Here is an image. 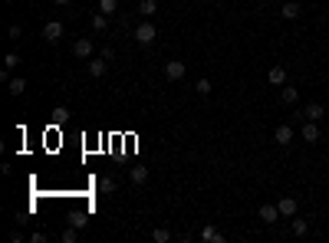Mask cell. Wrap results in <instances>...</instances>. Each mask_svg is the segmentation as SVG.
<instances>
[{
  "instance_id": "1",
  "label": "cell",
  "mask_w": 329,
  "mask_h": 243,
  "mask_svg": "<svg viewBox=\"0 0 329 243\" xmlns=\"http://www.w3.org/2000/svg\"><path fill=\"white\" fill-rule=\"evenodd\" d=\"M132 37H135V43H142V46H152V43H155V37H158V33H155V26H152L148 20H145V23H138L135 30H132Z\"/></svg>"
},
{
  "instance_id": "2",
  "label": "cell",
  "mask_w": 329,
  "mask_h": 243,
  "mask_svg": "<svg viewBox=\"0 0 329 243\" xmlns=\"http://www.w3.org/2000/svg\"><path fill=\"white\" fill-rule=\"evenodd\" d=\"M63 33H66V26H63L59 20H50V23L43 26V37H46V43H59V40H63Z\"/></svg>"
},
{
  "instance_id": "3",
  "label": "cell",
  "mask_w": 329,
  "mask_h": 243,
  "mask_svg": "<svg viewBox=\"0 0 329 243\" xmlns=\"http://www.w3.org/2000/svg\"><path fill=\"white\" fill-rule=\"evenodd\" d=\"M73 56L76 59H89V56H93V40H89V37L76 40V43H73Z\"/></svg>"
},
{
  "instance_id": "4",
  "label": "cell",
  "mask_w": 329,
  "mask_h": 243,
  "mask_svg": "<svg viewBox=\"0 0 329 243\" xmlns=\"http://www.w3.org/2000/svg\"><path fill=\"white\" fill-rule=\"evenodd\" d=\"M185 73H188V66L185 62H178V59H171V62H165V76L171 82H178V79H185Z\"/></svg>"
},
{
  "instance_id": "5",
  "label": "cell",
  "mask_w": 329,
  "mask_h": 243,
  "mask_svg": "<svg viewBox=\"0 0 329 243\" xmlns=\"http://www.w3.org/2000/svg\"><path fill=\"white\" fill-rule=\"evenodd\" d=\"M257 214H260L263 224H277V220H280V207L277 204H260V211H257Z\"/></svg>"
},
{
  "instance_id": "6",
  "label": "cell",
  "mask_w": 329,
  "mask_h": 243,
  "mask_svg": "<svg viewBox=\"0 0 329 243\" xmlns=\"http://www.w3.org/2000/svg\"><path fill=\"white\" fill-rule=\"evenodd\" d=\"M277 207H280V217H296V197H280Z\"/></svg>"
},
{
  "instance_id": "7",
  "label": "cell",
  "mask_w": 329,
  "mask_h": 243,
  "mask_svg": "<svg viewBox=\"0 0 329 243\" xmlns=\"http://www.w3.org/2000/svg\"><path fill=\"white\" fill-rule=\"evenodd\" d=\"M300 115H303V119H310V122H319V119H323V115H326V109L319 106V102H310V106H306V109H303V112H300Z\"/></svg>"
},
{
  "instance_id": "8",
  "label": "cell",
  "mask_w": 329,
  "mask_h": 243,
  "mask_svg": "<svg viewBox=\"0 0 329 243\" xmlns=\"http://www.w3.org/2000/svg\"><path fill=\"white\" fill-rule=\"evenodd\" d=\"M201 240H204V243H224V233L218 230V227H211V224H207L204 230H201Z\"/></svg>"
},
{
  "instance_id": "9",
  "label": "cell",
  "mask_w": 329,
  "mask_h": 243,
  "mask_svg": "<svg viewBox=\"0 0 329 243\" xmlns=\"http://www.w3.org/2000/svg\"><path fill=\"white\" fill-rule=\"evenodd\" d=\"M280 13H283V20H296L300 13H303V7H300L296 0H286V4H283V10H280Z\"/></svg>"
},
{
  "instance_id": "10",
  "label": "cell",
  "mask_w": 329,
  "mask_h": 243,
  "mask_svg": "<svg viewBox=\"0 0 329 243\" xmlns=\"http://www.w3.org/2000/svg\"><path fill=\"white\" fill-rule=\"evenodd\" d=\"M274 142H280V145H290V142H293V128H290V125H277Z\"/></svg>"
},
{
  "instance_id": "11",
  "label": "cell",
  "mask_w": 329,
  "mask_h": 243,
  "mask_svg": "<svg viewBox=\"0 0 329 243\" xmlns=\"http://www.w3.org/2000/svg\"><path fill=\"white\" fill-rule=\"evenodd\" d=\"M303 142H319V128H316V122H310V119L303 122Z\"/></svg>"
},
{
  "instance_id": "12",
  "label": "cell",
  "mask_w": 329,
  "mask_h": 243,
  "mask_svg": "<svg viewBox=\"0 0 329 243\" xmlns=\"http://www.w3.org/2000/svg\"><path fill=\"white\" fill-rule=\"evenodd\" d=\"M267 79L274 82V86H283V82H286V66H274V69L267 73Z\"/></svg>"
},
{
  "instance_id": "13",
  "label": "cell",
  "mask_w": 329,
  "mask_h": 243,
  "mask_svg": "<svg viewBox=\"0 0 329 243\" xmlns=\"http://www.w3.org/2000/svg\"><path fill=\"white\" fill-rule=\"evenodd\" d=\"M7 92H10L13 99H17V95H23V92H26V82H23V79H10V82H7Z\"/></svg>"
},
{
  "instance_id": "14",
  "label": "cell",
  "mask_w": 329,
  "mask_h": 243,
  "mask_svg": "<svg viewBox=\"0 0 329 243\" xmlns=\"http://www.w3.org/2000/svg\"><path fill=\"white\" fill-rule=\"evenodd\" d=\"M296 102H300V89L283 86V106H296Z\"/></svg>"
},
{
  "instance_id": "15",
  "label": "cell",
  "mask_w": 329,
  "mask_h": 243,
  "mask_svg": "<svg viewBox=\"0 0 329 243\" xmlns=\"http://www.w3.org/2000/svg\"><path fill=\"white\" fill-rule=\"evenodd\" d=\"M129 178H132V184H145L148 181V168H132Z\"/></svg>"
},
{
  "instance_id": "16",
  "label": "cell",
  "mask_w": 329,
  "mask_h": 243,
  "mask_svg": "<svg viewBox=\"0 0 329 243\" xmlns=\"http://www.w3.org/2000/svg\"><path fill=\"white\" fill-rule=\"evenodd\" d=\"M155 10H158L155 0H142V4H138V13H142V17H155Z\"/></svg>"
},
{
  "instance_id": "17",
  "label": "cell",
  "mask_w": 329,
  "mask_h": 243,
  "mask_svg": "<svg viewBox=\"0 0 329 243\" xmlns=\"http://www.w3.org/2000/svg\"><path fill=\"white\" fill-rule=\"evenodd\" d=\"M293 233H296V237H306V233H310V224H306L303 217H293Z\"/></svg>"
},
{
  "instance_id": "18",
  "label": "cell",
  "mask_w": 329,
  "mask_h": 243,
  "mask_svg": "<svg viewBox=\"0 0 329 243\" xmlns=\"http://www.w3.org/2000/svg\"><path fill=\"white\" fill-rule=\"evenodd\" d=\"M89 76H96V79H99V76H106V62H102V59H93V62H89Z\"/></svg>"
},
{
  "instance_id": "19",
  "label": "cell",
  "mask_w": 329,
  "mask_h": 243,
  "mask_svg": "<svg viewBox=\"0 0 329 243\" xmlns=\"http://www.w3.org/2000/svg\"><path fill=\"white\" fill-rule=\"evenodd\" d=\"M66 119H69V109H66V106H56V109H53V122H56V125H63Z\"/></svg>"
},
{
  "instance_id": "20",
  "label": "cell",
  "mask_w": 329,
  "mask_h": 243,
  "mask_svg": "<svg viewBox=\"0 0 329 243\" xmlns=\"http://www.w3.org/2000/svg\"><path fill=\"white\" fill-rule=\"evenodd\" d=\"M115 10H118V0H99V13L109 17V13H115Z\"/></svg>"
},
{
  "instance_id": "21",
  "label": "cell",
  "mask_w": 329,
  "mask_h": 243,
  "mask_svg": "<svg viewBox=\"0 0 329 243\" xmlns=\"http://www.w3.org/2000/svg\"><path fill=\"white\" fill-rule=\"evenodd\" d=\"M152 240H155V243H168V240H171V233H168L165 227H155V230H152Z\"/></svg>"
},
{
  "instance_id": "22",
  "label": "cell",
  "mask_w": 329,
  "mask_h": 243,
  "mask_svg": "<svg viewBox=\"0 0 329 243\" xmlns=\"http://www.w3.org/2000/svg\"><path fill=\"white\" fill-rule=\"evenodd\" d=\"M194 92L198 95H211V79H198L194 82Z\"/></svg>"
},
{
  "instance_id": "23",
  "label": "cell",
  "mask_w": 329,
  "mask_h": 243,
  "mask_svg": "<svg viewBox=\"0 0 329 243\" xmlns=\"http://www.w3.org/2000/svg\"><path fill=\"white\" fill-rule=\"evenodd\" d=\"M99 191L102 194H112V191H115V178H102V181H99Z\"/></svg>"
},
{
  "instance_id": "24",
  "label": "cell",
  "mask_w": 329,
  "mask_h": 243,
  "mask_svg": "<svg viewBox=\"0 0 329 243\" xmlns=\"http://www.w3.org/2000/svg\"><path fill=\"white\" fill-rule=\"evenodd\" d=\"M93 26H96V30H106V26H109V20H106V13H96V17H93Z\"/></svg>"
},
{
  "instance_id": "25",
  "label": "cell",
  "mask_w": 329,
  "mask_h": 243,
  "mask_svg": "<svg viewBox=\"0 0 329 243\" xmlns=\"http://www.w3.org/2000/svg\"><path fill=\"white\" fill-rule=\"evenodd\" d=\"M79 227H69V230H63V243H76V237H79Z\"/></svg>"
},
{
  "instance_id": "26",
  "label": "cell",
  "mask_w": 329,
  "mask_h": 243,
  "mask_svg": "<svg viewBox=\"0 0 329 243\" xmlns=\"http://www.w3.org/2000/svg\"><path fill=\"white\" fill-rule=\"evenodd\" d=\"M17 62H20V56H17V53H7V56H4V69H13Z\"/></svg>"
},
{
  "instance_id": "27",
  "label": "cell",
  "mask_w": 329,
  "mask_h": 243,
  "mask_svg": "<svg viewBox=\"0 0 329 243\" xmlns=\"http://www.w3.org/2000/svg\"><path fill=\"white\" fill-rule=\"evenodd\" d=\"M7 37H10V40H20V37H23V30H20V26H10V33H7Z\"/></svg>"
},
{
  "instance_id": "28",
  "label": "cell",
  "mask_w": 329,
  "mask_h": 243,
  "mask_svg": "<svg viewBox=\"0 0 329 243\" xmlns=\"http://www.w3.org/2000/svg\"><path fill=\"white\" fill-rule=\"evenodd\" d=\"M56 4H59V7H66V4H69V0H56Z\"/></svg>"
},
{
  "instance_id": "29",
  "label": "cell",
  "mask_w": 329,
  "mask_h": 243,
  "mask_svg": "<svg viewBox=\"0 0 329 243\" xmlns=\"http://www.w3.org/2000/svg\"><path fill=\"white\" fill-rule=\"evenodd\" d=\"M7 4H17V0H7Z\"/></svg>"
}]
</instances>
